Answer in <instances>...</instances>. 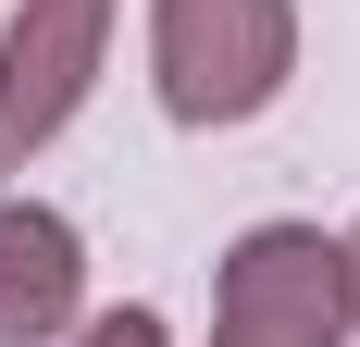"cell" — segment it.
I'll list each match as a JSON object with an SVG mask.
<instances>
[{
    "label": "cell",
    "instance_id": "cell-1",
    "mask_svg": "<svg viewBox=\"0 0 360 347\" xmlns=\"http://www.w3.org/2000/svg\"><path fill=\"white\" fill-rule=\"evenodd\" d=\"M298 87V0H149V100L186 137H236Z\"/></svg>",
    "mask_w": 360,
    "mask_h": 347
},
{
    "label": "cell",
    "instance_id": "cell-2",
    "mask_svg": "<svg viewBox=\"0 0 360 347\" xmlns=\"http://www.w3.org/2000/svg\"><path fill=\"white\" fill-rule=\"evenodd\" d=\"M212 347H360L348 261L323 223H249L212 273Z\"/></svg>",
    "mask_w": 360,
    "mask_h": 347
},
{
    "label": "cell",
    "instance_id": "cell-3",
    "mask_svg": "<svg viewBox=\"0 0 360 347\" xmlns=\"http://www.w3.org/2000/svg\"><path fill=\"white\" fill-rule=\"evenodd\" d=\"M100 50H112V0H13V25H0V174H25L87 112Z\"/></svg>",
    "mask_w": 360,
    "mask_h": 347
},
{
    "label": "cell",
    "instance_id": "cell-4",
    "mask_svg": "<svg viewBox=\"0 0 360 347\" xmlns=\"http://www.w3.org/2000/svg\"><path fill=\"white\" fill-rule=\"evenodd\" d=\"M87 322V236L50 199H0V347H63Z\"/></svg>",
    "mask_w": 360,
    "mask_h": 347
},
{
    "label": "cell",
    "instance_id": "cell-5",
    "mask_svg": "<svg viewBox=\"0 0 360 347\" xmlns=\"http://www.w3.org/2000/svg\"><path fill=\"white\" fill-rule=\"evenodd\" d=\"M75 347H174V335H162V310L124 298V310H87V322H75Z\"/></svg>",
    "mask_w": 360,
    "mask_h": 347
},
{
    "label": "cell",
    "instance_id": "cell-6",
    "mask_svg": "<svg viewBox=\"0 0 360 347\" xmlns=\"http://www.w3.org/2000/svg\"><path fill=\"white\" fill-rule=\"evenodd\" d=\"M335 261H348V335H360V223L335 236Z\"/></svg>",
    "mask_w": 360,
    "mask_h": 347
}]
</instances>
